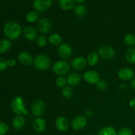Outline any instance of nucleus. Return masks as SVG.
<instances>
[{
    "label": "nucleus",
    "mask_w": 135,
    "mask_h": 135,
    "mask_svg": "<svg viewBox=\"0 0 135 135\" xmlns=\"http://www.w3.org/2000/svg\"><path fill=\"white\" fill-rule=\"evenodd\" d=\"M4 34L9 40H17L21 36L22 28L21 25L15 21H9L4 26Z\"/></svg>",
    "instance_id": "obj_1"
},
{
    "label": "nucleus",
    "mask_w": 135,
    "mask_h": 135,
    "mask_svg": "<svg viewBox=\"0 0 135 135\" xmlns=\"http://www.w3.org/2000/svg\"><path fill=\"white\" fill-rule=\"evenodd\" d=\"M11 109L16 115H27L29 112L25 108V101L21 96H16L13 99L11 104Z\"/></svg>",
    "instance_id": "obj_2"
},
{
    "label": "nucleus",
    "mask_w": 135,
    "mask_h": 135,
    "mask_svg": "<svg viewBox=\"0 0 135 135\" xmlns=\"http://www.w3.org/2000/svg\"><path fill=\"white\" fill-rule=\"evenodd\" d=\"M32 127L37 133H42L46 129V122L44 118L37 117L32 121Z\"/></svg>",
    "instance_id": "obj_14"
},
{
    "label": "nucleus",
    "mask_w": 135,
    "mask_h": 135,
    "mask_svg": "<svg viewBox=\"0 0 135 135\" xmlns=\"http://www.w3.org/2000/svg\"><path fill=\"white\" fill-rule=\"evenodd\" d=\"M48 41L51 44L54 45V46H57V45L61 44L63 39H62L61 36L59 34L54 33L49 36Z\"/></svg>",
    "instance_id": "obj_22"
},
{
    "label": "nucleus",
    "mask_w": 135,
    "mask_h": 135,
    "mask_svg": "<svg viewBox=\"0 0 135 135\" xmlns=\"http://www.w3.org/2000/svg\"><path fill=\"white\" fill-rule=\"evenodd\" d=\"M67 84V79L64 76H58L55 80V85L59 88H64Z\"/></svg>",
    "instance_id": "obj_30"
},
{
    "label": "nucleus",
    "mask_w": 135,
    "mask_h": 135,
    "mask_svg": "<svg viewBox=\"0 0 135 135\" xmlns=\"http://www.w3.org/2000/svg\"><path fill=\"white\" fill-rule=\"evenodd\" d=\"M117 76L121 80H130L134 78V71L131 69L125 67L119 71Z\"/></svg>",
    "instance_id": "obj_15"
},
{
    "label": "nucleus",
    "mask_w": 135,
    "mask_h": 135,
    "mask_svg": "<svg viewBox=\"0 0 135 135\" xmlns=\"http://www.w3.org/2000/svg\"><path fill=\"white\" fill-rule=\"evenodd\" d=\"M84 80L91 84H96L100 80V75L94 70H88L83 75Z\"/></svg>",
    "instance_id": "obj_8"
},
{
    "label": "nucleus",
    "mask_w": 135,
    "mask_h": 135,
    "mask_svg": "<svg viewBox=\"0 0 135 135\" xmlns=\"http://www.w3.org/2000/svg\"><path fill=\"white\" fill-rule=\"evenodd\" d=\"M97 135H117V132L113 127L106 126L102 128Z\"/></svg>",
    "instance_id": "obj_23"
},
{
    "label": "nucleus",
    "mask_w": 135,
    "mask_h": 135,
    "mask_svg": "<svg viewBox=\"0 0 135 135\" xmlns=\"http://www.w3.org/2000/svg\"><path fill=\"white\" fill-rule=\"evenodd\" d=\"M87 125V119L86 117L83 115H78L73 119L71 123V127L73 129L76 131H80L83 130Z\"/></svg>",
    "instance_id": "obj_7"
},
{
    "label": "nucleus",
    "mask_w": 135,
    "mask_h": 135,
    "mask_svg": "<svg viewBox=\"0 0 135 135\" xmlns=\"http://www.w3.org/2000/svg\"><path fill=\"white\" fill-rule=\"evenodd\" d=\"M16 63H17V62H16V61L14 59H10L9 60H8V65L10 67H15Z\"/></svg>",
    "instance_id": "obj_36"
},
{
    "label": "nucleus",
    "mask_w": 135,
    "mask_h": 135,
    "mask_svg": "<svg viewBox=\"0 0 135 135\" xmlns=\"http://www.w3.org/2000/svg\"><path fill=\"white\" fill-rule=\"evenodd\" d=\"M46 109V105L43 100H37L32 103L31 105V112L36 117H40Z\"/></svg>",
    "instance_id": "obj_6"
},
{
    "label": "nucleus",
    "mask_w": 135,
    "mask_h": 135,
    "mask_svg": "<svg viewBox=\"0 0 135 135\" xmlns=\"http://www.w3.org/2000/svg\"><path fill=\"white\" fill-rule=\"evenodd\" d=\"M84 1H85V0H75V2L78 3H82L84 2Z\"/></svg>",
    "instance_id": "obj_40"
},
{
    "label": "nucleus",
    "mask_w": 135,
    "mask_h": 135,
    "mask_svg": "<svg viewBox=\"0 0 135 135\" xmlns=\"http://www.w3.org/2000/svg\"><path fill=\"white\" fill-rule=\"evenodd\" d=\"M38 30L42 34L49 32L52 28V22L51 20L47 18H43L39 20L37 25Z\"/></svg>",
    "instance_id": "obj_9"
},
{
    "label": "nucleus",
    "mask_w": 135,
    "mask_h": 135,
    "mask_svg": "<svg viewBox=\"0 0 135 135\" xmlns=\"http://www.w3.org/2000/svg\"><path fill=\"white\" fill-rule=\"evenodd\" d=\"M81 81V76L78 73H72L67 78V84L71 87H75L79 85Z\"/></svg>",
    "instance_id": "obj_18"
},
{
    "label": "nucleus",
    "mask_w": 135,
    "mask_h": 135,
    "mask_svg": "<svg viewBox=\"0 0 135 135\" xmlns=\"http://www.w3.org/2000/svg\"><path fill=\"white\" fill-rule=\"evenodd\" d=\"M85 135H92V134H85Z\"/></svg>",
    "instance_id": "obj_41"
},
{
    "label": "nucleus",
    "mask_w": 135,
    "mask_h": 135,
    "mask_svg": "<svg viewBox=\"0 0 135 135\" xmlns=\"http://www.w3.org/2000/svg\"><path fill=\"white\" fill-rule=\"evenodd\" d=\"M99 56L105 60H110L114 58L115 51L113 47L109 45H102L98 50Z\"/></svg>",
    "instance_id": "obj_5"
},
{
    "label": "nucleus",
    "mask_w": 135,
    "mask_h": 135,
    "mask_svg": "<svg viewBox=\"0 0 135 135\" xmlns=\"http://www.w3.org/2000/svg\"><path fill=\"white\" fill-rule=\"evenodd\" d=\"M61 94L65 99H70L73 96V90L71 86H65L61 90Z\"/></svg>",
    "instance_id": "obj_28"
},
{
    "label": "nucleus",
    "mask_w": 135,
    "mask_h": 135,
    "mask_svg": "<svg viewBox=\"0 0 135 135\" xmlns=\"http://www.w3.org/2000/svg\"><path fill=\"white\" fill-rule=\"evenodd\" d=\"M117 135H133V131L130 128L125 127L119 130Z\"/></svg>",
    "instance_id": "obj_32"
},
{
    "label": "nucleus",
    "mask_w": 135,
    "mask_h": 135,
    "mask_svg": "<svg viewBox=\"0 0 135 135\" xmlns=\"http://www.w3.org/2000/svg\"><path fill=\"white\" fill-rule=\"evenodd\" d=\"M8 67V60L4 58H0V72L6 70Z\"/></svg>",
    "instance_id": "obj_34"
},
{
    "label": "nucleus",
    "mask_w": 135,
    "mask_h": 135,
    "mask_svg": "<svg viewBox=\"0 0 135 135\" xmlns=\"http://www.w3.org/2000/svg\"><path fill=\"white\" fill-rule=\"evenodd\" d=\"M18 60L22 65L29 66L33 63L32 56L27 51H22L18 55Z\"/></svg>",
    "instance_id": "obj_17"
},
{
    "label": "nucleus",
    "mask_w": 135,
    "mask_h": 135,
    "mask_svg": "<svg viewBox=\"0 0 135 135\" xmlns=\"http://www.w3.org/2000/svg\"><path fill=\"white\" fill-rule=\"evenodd\" d=\"M55 127L61 132H65L69 128V123L67 117L60 116L57 117L55 122Z\"/></svg>",
    "instance_id": "obj_13"
},
{
    "label": "nucleus",
    "mask_w": 135,
    "mask_h": 135,
    "mask_svg": "<svg viewBox=\"0 0 135 135\" xmlns=\"http://www.w3.org/2000/svg\"><path fill=\"white\" fill-rule=\"evenodd\" d=\"M33 64L37 69L40 71H46L51 67V61L47 55L39 54L34 59Z\"/></svg>",
    "instance_id": "obj_3"
},
{
    "label": "nucleus",
    "mask_w": 135,
    "mask_h": 135,
    "mask_svg": "<svg viewBox=\"0 0 135 135\" xmlns=\"http://www.w3.org/2000/svg\"><path fill=\"white\" fill-rule=\"evenodd\" d=\"M125 59L130 64H135V48L131 47L127 51Z\"/></svg>",
    "instance_id": "obj_26"
},
{
    "label": "nucleus",
    "mask_w": 135,
    "mask_h": 135,
    "mask_svg": "<svg viewBox=\"0 0 135 135\" xmlns=\"http://www.w3.org/2000/svg\"><path fill=\"white\" fill-rule=\"evenodd\" d=\"M11 46V42L7 39H3L0 40V54L7 52Z\"/></svg>",
    "instance_id": "obj_25"
},
{
    "label": "nucleus",
    "mask_w": 135,
    "mask_h": 135,
    "mask_svg": "<svg viewBox=\"0 0 135 135\" xmlns=\"http://www.w3.org/2000/svg\"><path fill=\"white\" fill-rule=\"evenodd\" d=\"M60 7L64 11L71 10L75 6V0H59Z\"/></svg>",
    "instance_id": "obj_21"
},
{
    "label": "nucleus",
    "mask_w": 135,
    "mask_h": 135,
    "mask_svg": "<svg viewBox=\"0 0 135 135\" xmlns=\"http://www.w3.org/2000/svg\"><path fill=\"white\" fill-rule=\"evenodd\" d=\"M12 124H13V126L15 129H17V130H21L25 126L26 119H25V117L22 116V115H17L13 118Z\"/></svg>",
    "instance_id": "obj_19"
},
{
    "label": "nucleus",
    "mask_w": 135,
    "mask_h": 135,
    "mask_svg": "<svg viewBox=\"0 0 135 135\" xmlns=\"http://www.w3.org/2000/svg\"><path fill=\"white\" fill-rule=\"evenodd\" d=\"M74 12H75L76 17H78L79 18H83L86 15L87 10L84 5H82V4H79V5L75 7Z\"/></svg>",
    "instance_id": "obj_24"
},
{
    "label": "nucleus",
    "mask_w": 135,
    "mask_h": 135,
    "mask_svg": "<svg viewBox=\"0 0 135 135\" xmlns=\"http://www.w3.org/2000/svg\"><path fill=\"white\" fill-rule=\"evenodd\" d=\"M71 65L66 60H59L55 62L52 67L53 72L59 76H63L69 71Z\"/></svg>",
    "instance_id": "obj_4"
},
{
    "label": "nucleus",
    "mask_w": 135,
    "mask_h": 135,
    "mask_svg": "<svg viewBox=\"0 0 135 135\" xmlns=\"http://www.w3.org/2000/svg\"><path fill=\"white\" fill-rule=\"evenodd\" d=\"M98 89L100 90L101 91H104L108 88V84L105 80H100L98 83L96 84Z\"/></svg>",
    "instance_id": "obj_35"
},
{
    "label": "nucleus",
    "mask_w": 135,
    "mask_h": 135,
    "mask_svg": "<svg viewBox=\"0 0 135 135\" xmlns=\"http://www.w3.org/2000/svg\"><path fill=\"white\" fill-rule=\"evenodd\" d=\"M131 88L133 90L135 91V77L133 78L131 80Z\"/></svg>",
    "instance_id": "obj_38"
},
{
    "label": "nucleus",
    "mask_w": 135,
    "mask_h": 135,
    "mask_svg": "<svg viewBox=\"0 0 135 135\" xmlns=\"http://www.w3.org/2000/svg\"><path fill=\"white\" fill-rule=\"evenodd\" d=\"M58 55L64 60L67 59L72 55L73 50L71 46L67 43H62L58 47Z\"/></svg>",
    "instance_id": "obj_10"
},
{
    "label": "nucleus",
    "mask_w": 135,
    "mask_h": 135,
    "mask_svg": "<svg viewBox=\"0 0 135 135\" xmlns=\"http://www.w3.org/2000/svg\"><path fill=\"white\" fill-rule=\"evenodd\" d=\"M99 59H100V56H99L98 52L92 51V52L90 53L88 56H87V63L90 66H92H92H95L98 63Z\"/></svg>",
    "instance_id": "obj_20"
},
{
    "label": "nucleus",
    "mask_w": 135,
    "mask_h": 135,
    "mask_svg": "<svg viewBox=\"0 0 135 135\" xmlns=\"http://www.w3.org/2000/svg\"><path fill=\"white\" fill-rule=\"evenodd\" d=\"M36 44L39 47H44L47 45V40L45 36H40L36 39Z\"/></svg>",
    "instance_id": "obj_31"
},
{
    "label": "nucleus",
    "mask_w": 135,
    "mask_h": 135,
    "mask_svg": "<svg viewBox=\"0 0 135 135\" xmlns=\"http://www.w3.org/2000/svg\"><path fill=\"white\" fill-rule=\"evenodd\" d=\"M93 115V112L92 110H86L85 112V115L87 117H91Z\"/></svg>",
    "instance_id": "obj_39"
},
{
    "label": "nucleus",
    "mask_w": 135,
    "mask_h": 135,
    "mask_svg": "<svg viewBox=\"0 0 135 135\" xmlns=\"http://www.w3.org/2000/svg\"><path fill=\"white\" fill-rule=\"evenodd\" d=\"M52 5V0H34L33 6L35 10L44 12L48 10Z\"/></svg>",
    "instance_id": "obj_11"
},
{
    "label": "nucleus",
    "mask_w": 135,
    "mask_h": 135,
    "mask_svg": "<svg viewBox=\"0 0 135 135\" xmlns=\"http://www.w3.org/2000/svg\"><path fill=\"white\" fill-rule=\"evenodd\" d=\"M9 131V126L5 123L0 121V135H5Z\"/></svg>",
    "instance_id": "obj_33"
},
{
    "label": "nucleus",
    "mask_w": 135,
    "mask_h": 135,
    "mask_svg": "<svg viewBox=\"0 0 135 135\" xmlns=\"http://www.w3.org/2000/svg\"><path fill=\"white\" fill-rule=\"evenodd\" d=\"M87 64L86 58L83 56H78L71 61V67L76 71H81L85 68Z\"/></svg>",
    "instance_id": "obj_12"
},
{
    "label": "nucleus",
    "mask_w": 135,
    "mask_h": 135,
    "mask_svg": "<svg viewBox=\"0 0 135 135\" xmlns=\"http://www.w3.org/2000/svg\"><path fill=\"white\" fill-rule=\"evenodd\" d=\"M22 34L26 40L29 41H32L36 39L37 36H38V32L34 27L28 26L23 29Z\"/></svg>",
    "instance_id": "obj_16"
},
{
    "label": "nucleus",
    "mask_w": 135,
    "mask_h": 135,
    "mask_svg": "<svg viewBox=\"0 0 135 135\" xmlns=\"http://www.w3.org/2000/svg\"><path fill=\"white\" fill-rule=\"evenodd\" d=\"M129 105L131 108L135 109V98H133V99L131 100V101L129 102Z\"/></svg>",
    "instance_id": "obj_37"
},
{
    "label": "nucleus",
    "mask_w": 135,
    "mask_h": 135,
    "mask_svg": "<svg viewBox=\"0 0 135 135\" xmlns=\"http://www.w3.org/2000/svg\"><path fill=\"white\" fill-rule=\"evenodd\" d=\"M38 17H39V14L38 12L35 11H32L27 13L26 16V19L29 22H34L38 21Z\"/></svg>",
    "instance_id": "obj_27"
},
{
    "label": "nucleus",
    "mask_w": 135,
    "mask_h": 135,
    "mask_svg": "<svg viewBox=\"0 0 135 135\" xmlns=\"http://www.w3.org/2000/svg\"><path fill=\"white\" fill-rule=\"evenodd\" d=\"M124 42L128 46H133L135 45V36L133 34H126L124 37Z\"/></svg>",
    "instance_id": "obj_29"
}]
</instances>
